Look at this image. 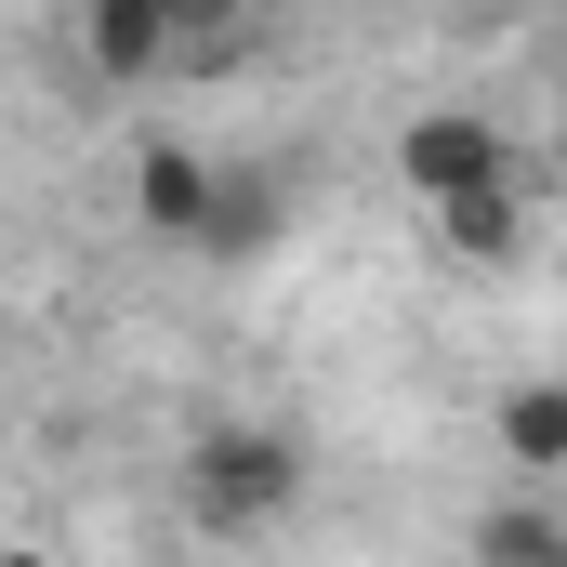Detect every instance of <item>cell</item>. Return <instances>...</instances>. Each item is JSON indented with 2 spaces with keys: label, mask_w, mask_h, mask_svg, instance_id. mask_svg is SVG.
<instances>
[{
  "label": "cell",
  "mask_w": 567,
  "mask_h": 567,
  "mask_svg": "<svg viewBox=\"0 0 567 567\" xmlns=\"http://www.w3.org/2000/svg\"><path fill=\"white\" fill-rule=\"evenodd\" d=\"M80 53H93V80L145 93L158 66H185V27H172L158 0H80Z\"/></svg>",
  "instance_id": "3957f363"
},
{
  "label": "cell",
  "mask_w": 567,
  "mask_h": 567,
  "mask_svg": "<svg viewBox=\"0 0 567 567\" xmlns=\"http://www.w3.org/2000/svg\"><path fill=\"white\" fill-rule=\"evenodd\" d=\"M435 238H449L462 265H502V251L528 238V198H515V172H488V185H462V198H435Z\"/></svg>",
  "instance_id": "5b68a950"
},
{
  "label": "cell",
  "mask_w": 567,
  "mask_h": 567,
  "mask_svg": "<svg viewBox=\"0 0 567 567\" xmlns=\"http://www.w3.org/2000/svg\"><path fill=\"white\" fill-rule=\"evenodd\" d=\"M212 198H225V172H212L198 145H133V212L158 225V238H198Z\"/></svg>",
  "instance_id": "277c9868"
},
{
  "label": "cell",
  "mask_w": 567,
  "mask_h": 567,
  "mask_svg": "<svg viewBox=\"0 0 567 567\" xmlns=\"http://www.w3.org/2000/svg\"><path fill=\"white\" fill-rule=\"evenodd\" d=\"M158 13L185 27V53H198V66H225V53L251 40V13H265V0H158Z\"/></svg>",
  "instance_id": "9c48e42d"
},
{
  "label": "cell",
  "mask_w": 567,
  "mask_h": 567,
  "mask_svg": "<svg viewBox=\"0 0 567 567\" xmlns=\"http://www.w3.org/2000/svg\"><path fill=\"white\" fill-rule=\"evenodd\" d=\"M265 238H278V185H265V172H225V198H212L198 251H265Z\"/></svg>",
  "instance_id": "ba28073f"
},
{
  "label": "cell",
  "mask_w": 567,
  "mask_h": 567,
  "mask_svg": "<svg viewBox=\"0 0 567 567\" xmlns=\"http://www.w3.org/2000/svg\"><path fill=\"white\" fill-rule=\"evenodd\" d=\"M475 567H567V515L555 502H488L475 515Z\"/></svg>",
  "instance_id": "52a82bcc"
},
{
  "label": "cell",
  "mask_w": 567,
  "mask_h": 567,
  "mask_svg": "<svg viewBox=\"0 0 567 567\" xmlns=\"http://www.w3.org/2000/svg\"><path fill=\"white\" fill-rule=\"evenodd\" d=\"M290 502H303V435L212 423L185 449V528L198 542H265V528H290Z\"/></svg>",
  "instance_id": "6da1fadb"
},
{
  "label": "cell",
  "mask_w": 567,
  "mask_h": 567,
  "mask_svg": "<svg viewBox=\"0 0 567 567\" xmlns=\"http://www.w3.org/2000/svg\"><path fill=\"white\" fill-rule=\"evenodd\" d=\"M396 172H410V198H462V185H488V172H502V133H488V120H475V106H423V120H410V133H396Z\"/></svg>",
  "instance_id": "7a4b0ae2"
},
{
  "label": "cell",
  "mask_w": 567,
  "mask_h": 567,
  "mask_svg": "<svg viewBox=\"0 0 567 567\" xmlns=\"http://www.w3.org/2000/svg\"><path fill=\"white\" fill-rule=\"evenodd\" d=\"M488 423H502V462L515 475H567V383H515Z\"/></svg>",
  "instance_id": "8992f818"
},
{
  "label": "cell",
  "mask_w": 567,
  "mask_h": 567,
  "mask_svg": "<svg viewBox=\"0 0 567 567\" xmlns=\"http://www.w3.org/2000/svg\"><path fill=\"white\" fill-rule=\"evenodd\" d=\"M0 567H53V555H40V542H13V555H0Z\"/></svg>",
  "instance_id": "30bf717a"
}]
</instances>
